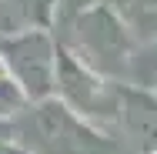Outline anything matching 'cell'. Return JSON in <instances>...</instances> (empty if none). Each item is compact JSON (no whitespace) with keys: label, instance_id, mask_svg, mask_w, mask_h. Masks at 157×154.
<instances>
[{"label":"cell","instance_id":"ba28073f","mask_svg":"<svg viewBox=\"0 0 157 154\" xmlns=\"http://www.w3.org/2000/svg\"><path fill=\"white\" fill-rule=\"evenodd\" d=\"M24 101H27V97H24V91L17 87V81L0 74V117L17 114V111L24 107Z\"/></svg>","mask_w":157,"mask_h":154},{"label":"cell","instance_id":"8992f818","mask_svg":"<svg viewBox=\"0 0 157 154\" xmlns=\"http://www.w3.org/2000/svg\"><path fill=\"white\" fill-rule=\"evenodd\" d=\"M137 37H157V0H124Z\"/></svg>","mask_w":157,"mask_h":154},{"label":"cell","instance_id":"5b68a950","mask_svg":"<svg viewBox=\"0 0 157 154\" xmlns=\"http://www.w3.org/2000/svg\"><path fill=\"white\" fill-rule=\"evenodd\" d=\"M117 121L140 141H157V101L134 87H117Z\"/></svg>","mask_w":157,"mask_h":154},{"label":"cell","instance_id":"30bf717a","mask_svg":"<svg viewBox=\"0 0 157 154\" xmlns=\"http://www.w3.org/2000/svg\"><path fill=\"white\" fill-rule=\"evenodd\" d=\"M0 74H3V61H0Z\"/></svg>","mask_w":157,"mask_h":154},{"label":"cell","instance_id":"7a4b0ae2","mask_svg":"<svg viewBox=\"0 0 157 154\" xmlns=\"http://www.w3.org/2000/svg\"><path fill=\"white\" fill-rule=\"evenodd\" d=\"M27 131L37 134V148L50 154H110L114 144L100 137L90 121L70 111L63 101H40L30 111Z\"/></svg>","mask_w":157,"mask_h":154},{"label":"cell","instance_id":"52a82bcc","mask_svg":"<svg viewBox=\"0 0 157 154\" xmlns=\"http://www.w3.org/2000/svg\"><path fill=\"white\" fill-rule=\"evenodd\" d=\"M130 74H134L144 87H157V44H151L144 54H134Z\"/></svg>","mask_w":157,"mask_h":154},{"label":"cell","instance_id":"9c48e42d","mask_svg":"<svg viewBox=\"0 0 157 154\" xmlns=\"http://www.w3.org/2000/svg\"><path fill=\"white\" fill-rule=\"evenodd\" d=\"M0 154H30L27 148H20V144H10V141H0Z\"/></svg>","mask_w":157,"mask_h":154},{"label":"cell","instance_id":"3957f363","mask_svg":"<svg viewBox=\"0 0 157 154\" xmlns=\"http://www.w3.org/2000/svg\"><path fill=\"white\" fill-rule=\"evenodd\" d=\"M0 61L24 91V97L47 101L57 87V47L47 34L27 30L20 37H7L0 44Z\"/></svg>","mask_w":157,"mask_h":154},{"label":"cell","instance_id":"277c9868","mask_svg":"<svg viewBox=\"0 0 157 154\" xmlns=\"http://www.w3.org/2000/svg\"><path fill=\"white\" fill-rule=\"evenodd\" d=\"M57 87L63 94V104L84 121H117V87H107L90 67H84L63 47H57Z\"/></svg>","mask_w":157,"mask_h":154},{"label":"cell","instance_id":"6da1fadb","mask_svg":"<svg viewBox=\"0 0 157 154\" xmlns=\"http://www.w3.org/2000/svg\"><path fill=\"white\" fill-rule=\"evenodd\" d=\"M134 34L124 20L97 3L90 10H84L77 17V30H74V57L90 67L94 74H110V77H124L130 74L134 61Z\"/></svg>","mask_w":157,"mask_h":154}]
</instances>
